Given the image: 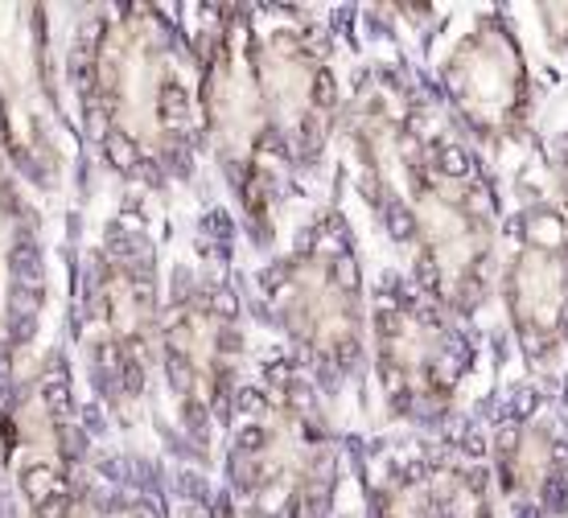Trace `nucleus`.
<instances>
[{
    "label": "nucleus",
    "mask_w": 568,
    "mask_h": 518,
    "mask_svg": "<svg viewBox=\"0 0 568 518\" xmlns=\"http://www.w3.org/2000/svg\"><path fill=\"white\" fill-rule=\"evenodd\" d=\"M156 329H161L156 255L144 238L115 231L91 260L83 293V351L100 392L115 407L144 392Z\"/></svg>",
    "instance_id": "423d86ee"
},
{
    "label": "nucleus",
    "mask_w": 568,
    "mask_h": 518,
    "mask_svg": "<svg viewBox=\"0 0 568 518\" xmlns=\"http://www.w3.org/2000/svg\"><path fill=\"white\" fill-rule=\"evenodd\" d=\"M4 428V465L33 518H83V433L58 366H45L17 395Z\"/></svg>",
    "instance_id": "9b49d317"
},
{
    "label": "nucleus",
    "mask_w": 568,
    "mask_h": 518,
    "mask_svg": "<svg viewBox=\"0 0 568 518\" xmlns=\"http://www.w3.org/2000/svg\"><path fill=\"white\" fill-rule=\"evenodd\" d=\"M161 370L173 404L190 424L223 412L243 358V329L235 296L211 276H182L161 305L156 329Z\"/></svg>",
    "instance_id": "6e6552de"
},
{
    "label": "nucleus",
    "mask_w": 568,
    "mask_h": 518,
    "mask_svg": "<svg viewBox=\"0 0 568 518\" xmlns=\"http://www.w3.org/2000/svg\"><path fill=\"white\" fill-rule=\"evenodd\" d=\"M199 108L214 156L252 219H268V161L276 156L268 108L256 74V21L227 13L199 54Z\"/></svg>",
    "instance_id": "39448f33"
},
{
    "label": "nucleus",
    "mask_w": 568,
    "mask_h": 518,
    "mask_svg": "<svg viewBox=\"0 0 568 518\" xmlns=\"http://www.w3.org/2000/svg\"><path fill=\"white\" fill-rule=\"evenodd\" d=\"M404 211L413 223L416 281L428 301L462 317L478 313L503 260L498 197L486 173L474 156L437 141L404 194Z\"/></svg>",
    "instance_id": "f03ea898"
},
{
    "label": "nucleus",
    "mask_w": 568,
    "mask_h": 518,
    "mask_svg": "<svg viewBox=\"0 0 568 518\" xmlns=\"http://www.w3.org/2000/svg\"><path fill=\"white\" fill-rule=\"evenodd\" d=\"M498 498L519 518H568V407L527 392L495 433Z\"/></svg>",
    "instance_id": "2eb2a0df"
},
{
    "label": "nucleus",
    "mask_w": 568,
    "mask_h": 518,
    "mask_svg": "<svg viewBox=\"0 0 568 518\" xmlns=\"http://www.w3.org/2000/svg\"><path fill=\"white\" fill-rule=\"evenodd\" d=\"M375 375L399 416H437L466 387L474 351L449 313L408 288H387L375 301Z\"/></svg>",
    "instance_id": "1a4fd4ad"
},
{
    "label": "nucleus",
    "mask_w": 568,
    "mask_h": 518,
    "mask_svg": "<svg viewBox=\"0 0 568 518\" xmlns=\"http://www.w3.org/2000/svg\"><path fill=\"white\" fill-rule=\"evenodd\" d=\"M371 518H495V502L478 465L433 461L387 477Z\"/></svg>",
    "instance_id": "dca6fc26"
},
{
    "label": "nucleus",
    "mask_w": 568,
    "mask_h": 518,
    "mask_svg": "<svg viewBox=\"0 0 568 518\" xmlns=\"http://www.w3.org/2000/svg\"><path fill=\"white\" fill-rule=\"evenodd\" d=\"M338 453L310 395L272 387L247 395L231 436V481L260 518H322Z\"/></svg>",
    "instance_id": "7ed1b4c3"
},
{
    "label": "nucleus",
    "mask_w": 568,
    "mask_h": 518,
    "mask_svg": "<svg viewBox=\"0 0 568 518\" xmlns=\"http://www.w3.org/2000/svg\"><path fill=\"white\" fill-rule=\"evenodd\" d=\"M0 465H4V428H0Z\"/></svg>",
    "instance_id": "6ab92c4d"
},
{
    "label": "nucleus",
    "mask_w": 568,
    "mask_h": 518,
    "mask_svg": "<svg viewBox=\"0 0 568 518\" xmlns=\"http://www.w3.org/2000/svg\"><path fill=\"white\" fill-rule=\"evenodd\" d=\"M498 296L524 363L536 375L568 366V226L548 194H536L515 214L503 260Z\"/></svg>",
    "instance_id": "0eeeda50"
},
{
    "label": "nucleus",
    "mask_w": 568,
    "mask_h": 518,
    "mask_svg": "<svg viewBox=\"0 0 568 518\" xmlns=\"http://www.w3.org/2000/svg\"><path fill=\"white\" fill-rule=\"evenodd\" d=\"M268 305L301 354L329 375L355 370L367 351V293L355 243L338 226H313L268 272Z\"/></svg>",
    "instance_id": "20e7f679"
},
{
    "label": "nucleus",
    "mask_w": 568,
    "mask_h": 518,
    "mask_svg": "<svg viewBox=\"0 0 568 518\" xmlns=\"http://www.w3.org/2000/svg\"><path fill=\"white\" fill-rule=\"evenodd\" d=\"M256 74L276 156L293 165H313L338 120V83L326 54L305 29L276 21L256 33Z\"/></svg>",
    "instance_id": "f8f14e48"
},
{
    "label": "nucleus",
    "mask_w": 568,
    "mask_h": 518,
    "mask_svg": "<svg viewBox=\"0 0 568 518\" xmlns=\"http://www.w3.org/2000/svg\"><path fill=\"white\" fill-rule=\"evenodd\" d=\"M346 144L355 153L363 194L384 211L404 202L437 141L425 136V115L408 83L396 74H375L346 108Z\"/></svg>",
    "instance_id": "4468645a"
},
{
    "label": "nucleus",
    "mask_w": 568,
    "mask_h": 518,
    "mask_svg": "<svg viewBox=\"0 0 568 518\" xmlns=\"http://www.w3.org/2000/svg\"><path fill=\"white\" fill-rule=\"evenodd\" d=\"M548 190H552V202L560 206L568 226V99L560 103L552 132H548Z\"/></svg>",
    "instance_id": "a211bd4d"
},
{
    "label": "nucleus",
    "mask_w": 568,
    "mask_h": 518,
    "mask_svg": "<svg viewBox=\"0 0 568 518\" xmlns=\"http://www.w3.org/2000/svg\"><path fill=\"white\" fill-rule=\"evenodd\" d=\"M0 136L17 165L54 177L62 165V112L50 83L42 9H0Z\"/></svg>",
    "instance_id": "ddd939ff"
},
{
    "label": "nucleus",
    "mask_w": 568,
    "mask_h": 518,
    "mask_svg": "<svg viewBox=\"0 0 568 518\" xmlns=\"http://www.w3.org/2000/svg\"><path fill=\"white\" fill-rule=\"evenodd\" d=\"M83 103L120 169L161 173L190 144L199 74L165 17L115 9L87 38Z\"/></svg>",
    "instance_id": "f257e3e1"
},
{
    "label": "nucleus",
    "mask_w": 568,
    "mask_h": 518,
    "mask_svg": "<svg viewBox=\"0 0 568 518\" xmlns=\"http://www.w3.org/2000/svg\"><path fill=\"white\" fill-rule=\"evenodd\" d=\"M440 91L466 128L490 153H507L536 120V79L524 38L503 13H483L449 45L440 62Z\"/></svg>",
    "instance_id": "9d476101"
},
{
    "label": "nucleus",
    "mask_w": 568,
    "mask_h": 518,
    "mask_svg": "<svg viewBox=\"0 0 568 518\" xmlns=\"http://www.w3.org/2000/svg\"><path fill=\"white\" fill-rule=\"evenodd\" d=\"M38 301H42V272H38L33 219L0 161V342H17L29 334Z\"/></svg>",
    "instance_id": "f3484780"
}]
</instances>
